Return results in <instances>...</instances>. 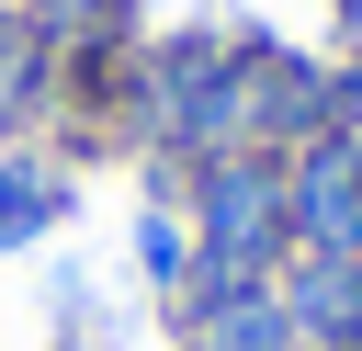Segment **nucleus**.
<instances>
[{
	"label": "nucleus",
	"instance_id": "f257e3e1",
	"mask_svg": "<svg viewBox=\"0 0 362 351\" xmlns=\"http://www.w3.org/2000/svg\"><path fill=\"white\" fill-rule=\"evenodd\" d=\"M181 226H192V260L238 272V283H272L294 260V226H283V159L260 147H226L181 181Z\"/></svg>",
	"mask_w": 362,
	"mask_h": 351
},
{
	"label": "nucleus",
	"instance_id": "f03ea898",
	"mask_svg": "<svg viewBox=\"0 0 362 351\" xmlns=\"http://www.w3.org/2000/svg\"><path fill=\"white\" fill-rule=\"evenodd\" d=\"M226 79H238V125H249L260 159H294V147L328 136V68L305 45H283V34L249 23V34H226Z\"/></svg>",
	"mask_w": 362,
	"mask_h": 351
},
{
	"label": "nucleus",
	"instance_id": "7ed1b4c3",
	"mask_svg": "<svg viewBox=\"0 0 362 351\" xmlns=\"http://www.w3.org/2000/svg\"><path fill=\"white\" fill-rule=\"evenodd\" d=\"M283 226L305 260H362V159L351 136H317L283 159Z\"/></svg>",
	"mask_w": 362,
	"mask_h": 351
},
{
	"label": "nucleus",
	"instance_id": "20e7f679",
	"mask_svg": "<svg viewBox=\"0 0 362 351\" xmlns=\"http://www.w3.org/2000/svg\"><path fill=\"white\" fill-rule=\"evenodd\" d=\"M283 317H294V351H362V260H283L272 272Z\"/></svg>",
	"mask_w": 362,
	"mask_h": 351
},
{
	"label": "nucleus",
	"instance_id": "39448f33",
	"mask_svg": "<svg viewBox=\"0 0 362 351\" xmlns=\"http://www.w3.org/2000/svg\"><path fill=\"white\" fill-rule=\"evenodd\" d=\"M181 351H294V317H283L272 283H238L226 306H204V317L181 328Z\"/></svg>",
	"mask_w": 362,
	"mask_h": 351
},
{
	"label": "nucleus",
	"instance_id": "423d86ee",
	"mask_svg": "<svg viewBox=\"0 0 362 351\" xmlns=\"http://www.w3.org/2000/svg\"><path fill=\"white\" fill-rule=\"evenodd\" d=\"M68 204H79V192H68V170H45V159H23V147L0 159V249H34Z\"/></svg>",
	"mask_w": 362,
	"mask_h": 351
},
{
	"label": "nucleus",
	"instance_id": "0eeeda50",
	"mask_svg": "<svg viewBox=\"0 0 362 351\" xmlns=\"http://www.w3.org/2000/svg\"><path fill=\"white\" fill-rule=\"evenodd\" d=\"M136 272H147L158 294H170V283L192 272V226H181V204H170V192H158V204L136 215Z\"/></svg>",
	"mask_w": 362,
	"mask_h": 351
},
{
	"label": "nucleus",
	"instance_id": "6e6552de",
	"mask_svg": "<svg viewBox=\"0 0 362 351\" xmlns=\"http://www.w3.org/2000/svg\"><path fill=\"white\" fill-rule=\"evenodd\" d=\"M328 136H351V147H362V45L328 68Z\"/></svg>",
	"mask_w": 362,
	"mask_h": 351
},
{
	"label": "nucleus",
	"instance_id": "1a4fd4ad",
	"mask_svg": "<svg viewBox=\"0 0 362 351\" xmlns=\"http://www.w3.org/2000/svg\"><path fill=\"white\" fill-rule=\"evenodd\" d=\"M351 45H362V0H339V57H351Z\"/></svg>",
	"mask_w": 362,
	"mask_h": 351
},
{
	"label": "nucleus",
	"instance_id": "9d476101",
	"mask_svg": "<svg viewBox=\"0 0 362 351\" xmlns=\"http://www.w3.org/2000/svg\"><path fill=\"white\" fill-rule=\"evenodd\" d=\"M0 45H11V23H0Z\"/></svg>",
	"mask_w": 362,
	"mask_h": 351
},
{
	"label": "nucleus",
	"instance_id": "9b49d317",
	"mask_svg": "<svg viewBox=\"0 0 362 351\" xmlns=\"http://www.w3.org/2000/svg\"><path fill=\"white\" fill-rule=\"evenodd\" d=\"M351 159H362V147H351Z\"/></svg>",
	"mask_w": 362,
	"mask_h": 351
}]
</instances>
